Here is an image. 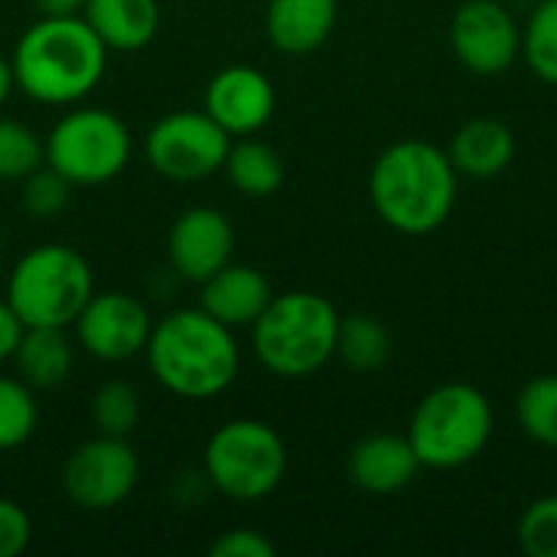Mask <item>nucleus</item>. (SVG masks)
I'll list each match as a JSON object with an SVG mask.
<instances>
[{"instance_id":"obj_1","label":"nucleus","mask_w":557,"mask_h":557,"mask_svg":"<svg viewBox=\"0 0 557 557\" xmlns=\"http://www.w3.org/2000/svg\"><path fill=\"white\" fill-rule=\"evenodd\" d=\"M10 65L26 98L65 108L98 88L108 69V46L85 16H39L16 39Z\"/></svg>"},{"instance_id":"obj_2","label":"nucleus","mask_w":557,"mask_h":557,"mask_svg":"<svg viewBox=\"0 0 557 557\" xmlns=\"http://www.w3.org/2000/svg\"><path fill=\"white\" fill-rule=\"evenodd\" d=\"M144 356L153 379L186 401H206L228 392L242 369L235 330L202 307H183L157 320Z\"/></svg>"},{"instance_id":"obj_3","label":"nucleus","mask_w":557,"mask_h":557,"mask_svg":"<svg viewBox=\"0 0 557 557\" xmlns=\"http://www.w3.org/2000/svg\"><path fill=\"white\" fill-rule=\"evenodd\" d=\"M457 170L447 150L408 137L379 153L369 173V199L379 219L401 235L437 232L457 206Z\"/></svg>"},{"instance_id":"obj_4","label":"nucleus","mask_w":557,"mask_h":557,"mask_svg":"<svg viewBox=\"0 0 557 557\" xmlns=\"http://www.w3.org/2000/svg\"><path fill=\"white\" fill-rule=\"evenodd\" d=\"M339 313L313 290L274 294L251 323V349L277 379H307L336 356Z\"/></svg>"},{"instance_id":"obj_5","label":"nucleus","mask_w":557,"mask_h":557,"mask_svg":"<svg viewBox=\"0 0 557 557\" xmlns=\"http://www.w3.org/2000/svg\"><path fill=\"white\" fill-rule=\"evenodd\" d=\"M496 428L490 398L467 382H447L428 392L408 424V441L431 470H457L473 463Z\"/></svg>"},{"instance_id":"obj_6","label":"nucleus","mask_w":557,"mask_h":557,"mask_svg":"<svg viewBox=\"0 0 557 557\" xmlns=\"http://www.w3.org/2000/svg\"><path fill=\"white\" fill-rule=\"evenodd\" d=\"M91 294V264L69 245L29 248L7 277V300L23 326L69 330Z\"/></svg>"},{"instance_id":"obj_7","label":"nucleus","mask_w":557,"mask_h":557,"mask_svg":"<svg viewBox=\"0 0 557 557\" xmlns=\"http://www.w3.org/2000/svg\"><path fill=\"white\" fill-rule=\"evenodd\" d=\"M202 470L212 490L235 503L271 496L287 473V447L281 434L255 418H235L212 431L202 450Z\"/></svg>"},{"instance_id":"obj_8","label":"nucleus","mask_w":557,"mask_h":557,"mask_svg":"<svg viewBox=\"0 0 557 557\" xmlns=\"http://www.w3.org/2000/svg\"><path fill=\"white\" fill-rule=\"evenodd\" d=\"M46 163L72 186H101L131 163V131L104 108H72L46 134Z\"/></svg>"},{"instance_id":"obj_9","label":"nucleus","mask_w":557,"mask_h":557,"mask_svg":"<svg viewBox=\"0 0 557 557\" xmlns=\"http://www.w3.org/2000/svg\"><path fill=\"white\" fill-rule=\"evenodd\" d=\"M232 137L206 111H170L144 137L153 173L173 183H196L222 170Z\"/></svg>"},{"instance_id":"obj_10","label":"nucleus","mask_w":557,"mask_h":557,"mask_svg":"<svg viewBox=\"0 0 557 557\" xmlns=\"http://www.w3.org/2000/svg\"><path fill=\"white\" fill-rule=\"evenodd\" d=\"M140 463L127 437L98 434L78 444L62 467V490L72 506L82 512L117 509L137 486Z\"/></svg>"},{"instance_id":"obj_11","label":"nucleus","mask_w":557,"mask_h":557,"mask_svg":"<svg viewBox=\"0 0 557 557\" xmlns=\"http://www.w3.org/2000/svg\"><path fill=\"white\" fill-rule=\"evenodd\" d=\"M450 49L476 75H503L522 55V29L499 0H467L450 20Z\"/></svg>"},{"instance_id":"obj_12","label":"nucleus","mask_w":557,"mask_h":557,"mask_svg":"<svg viewBox=\"0 0 557 557\" xmlns=\"http://www.w3.org/2000/svg\"><path fill=\"white\" fill-rule=\"evenodd\" d=\"M78 346L98 362H127L147 349L153 320L147 307L124 290H95L75 317Z\"/></svg>"},{"instance_id":"obj_13","label":"nucleus","mask_w":557,"mask_h":557,"mask_svg":"<svg viewBox=\"0 0 557 557\" xmlns=\"http://www.w3.org/2000/svg\"><path fill=\"white\" fill-rule=\"evenodd\" d=\"M277 95L271 78L255 65H225L219 69L202 95V111L228 134L251 137L274 117Z\"/></svg>"},{"instance_id":"obj_14","label":"nucleus","mask_w":557,"mask_h":557,"mask_svg":"<svg viewBox=\"0 0 557 557\" xmlns=\"http://www.w3.org/2000/svg\"><path fill=\"white\" fill-rule=\"evenodd\" d=\"M166 258L183 281H209L235 258V228L228 215L212 206L180 212L166 235Z\"/></svg>"},{"instance_id":"obj_15","label":"nucleus","mask_w":557,"mask_h":557,"mask_svg":"<svg viewBox=\"0 0 557 557\" xmlns=\"http://www.w3.org/2000/svg\"><path fill=\"white\" fill-rule=\"evenodd\" d=\"M421 460L408 441V434H369L362 437L349 457L346 473L356 490L372 496H392L414 483Z\"/></svg>"},{"instance_id":"obj_16","label":"nucleus","mask_w":557,"mask_h":557,"mask_svg":"<svg viewBox=\"0 0 557 557\" xmlns=\"http://www.w3.org/2000/svg\"><path fill=\"white\" fill-rule=\"evenodd\" d=\"M271 300H274L271 281L251 264L228 261L222 271H215L209 281L199 284V307L219 323H225L228 330L251 326L268 310Z\"/></svg>"},{"instance_id":"obj_17","label":"nucleus","mask_w":557,"mask_h":557,"mask_svg":"<svg viewBox=\"0 0 557 557\" xmlns=\"http://www.w3.org/2000/svg\"><path fill=\"white\" fill-rule=\"evenodd\" d=\"M336 16L339 0H268L264 33L274 49L307 55L333 36Z\"/></svg>"},{"instance_id":"obj_18","label":"nucleus","mask_w":557,"mask_h":557,"mask_svg":"<svg viewBox=\"0 0 557 557\" xmlns=\"http://www.w3.org/2000/svg\"><path fill=\"white\" fill-rule=\"evenodd\" d=\"M447 157L460 176L490 180V176H499L503 170H509V163L516 157V137H512L509 124H503L496 117H473L450 137Z\"/></svg>"},{"instance_id":"obj_19","label":"nucleus","mask_w":557,"mask_h":557,"mask_svg":"<svg viewBox=\"0 0 557 557\" xmlns=\"http://www.w3.org/2000/svg\"><path fill=\"white\" fill-rule=\"evenodd\" d=\"M82 16L114 52H137L150 46L160 29L157 0H85Z\"/></svg>"},{"instance_id":"obj_20","label":"nucleus","mask_w":557,"mask_h":557,"mask_svg":"<svg viewBox=\"0 0 557 557\" xmlns=\"http://www.w3.org/2000/svg\"><path fill=\"white\" fill-rule=\"evenodd\" d=\"M10 362L29 388H59L72 375L75 349L62 326H26Z\"/></svg>"},{"instance_id":"obj_21","label":"nucleus","mask_w":557,"mask_h":557,"mask_svg":"<svg viewBox=\"0 0 557 557\" xmlns=\"http://www.w3.org/2000/svg\"><path fill=\"white\" fill-rule=\"evenodd\" d=\"M222 173L248 199H268L284 186V160H281V153L271 144L258 140L255 134L232 140L228 157L222 163Z\"/></svg>"},{"instance_id":"obj_22","label":"nucleus","mask_w":557,"mask_h":557,"mask_svg":"<svg viewBox=\"0 0 557 557\" xmlns=\"http://www.w3.org/2000/svg\"><path fill=\"white\" fill-rule=\"evenodd\" d=\"M336 356L356 369V372H375L392 356V333L388 326L372 313H352L339 317L336 333Z\"/></svg>"},{"instance_id":"obj_23","label":"nucleus","mask_w":557,"mask_h":557,"mask_svg":"<svg viewBox=\"0 0 557 557\" xmlns=\"http://www.w3.org/2000/svg\"><path fill=\"white\" fill-rule=\"evenodd\" d=\"M516 418L529 441L557 450V375H539L519 392Z\"/></svg>"},{"instance_id":"obj_24","label":"nucleus","mask_w":557,"mask_h":557,"mask_svg":"<svg viewBox=\"0 0 557 557\" xmlns=\"http://www.w3.org/2000/svg\"><path fill=\"white\" fill-rule=\"evenodd\" d=\"M91 424L108 437H131L140 421V395L131 382L111 379L101 382L91 395Z\"/></svg>"},{"instance_id":"obj_25","label":"nucleus","mask_w":557,"mask_h":557,"mask_svg":"<svg viewBox=\"0 0 557 557\" xmlns=\"http://www.w3.org/2000/svg\"><path fill=\"white\" fill-rule=\"evenodd\" d=\"M39 424V405L23 379L0 375V454L23 447Z\"/></svg>"},{"instance_id":"obj_26","label":"nucleus","mask_w":557,"mask_h":557,"mask_svg":"<svg viewBox=\"0 0 557 557\" xmlns=\"http://www.w3.org/2000/svg\"><path fill=\"white\" fill-rule=\"evenodd\" d=\"M46 163V137L16 117H0V180L20 183Z\"/></svg>"},{"instance_id":"obj_27","label":"nucleus","mask_w":557,"mask_h":557,"mask_svg":"<svg viewBox=\"0 0 557 557\" xmlns=\"http://www.w3.org/2000/svg\"><path fill=\"white\" fill-rule=\"evenodd\" d=\"M522 55L542 82L557 85V0H542L529 16L522 29Z\"/></svg>"},{"instance_id":"obj_28","label":"nucleus","mask_w":557,"mask_h":557,"mask_svg":"<svg viewBox=\"0 0 557 557\" xmlns=\"http://www.w3.org/2000/svg\"><path fill=\"white\" fill-rule=\"evenodd\" d=\"M20 183H23L20 202L33 219H55L72 199V183L59 170H52L49 163H42L39 170H33Z\"/></svg>"},{"instance_id":"obj_29","label":"nucleus","mask_w":557,"mask_h":557,"mask_svg":"<svg viewBox=\"0 0 557 557\" xmlns=\"http://www.w3.org/2000/svg\"><path fill=\"white\" fill-rule=\"evenodd\" d=\"M519 548L529 557H557V496L535 499L519 519Z\"/></svg>"},{"instance_id":"obj_30","label":"nucleus","mask_w":557,"mask_h":557,"mask_svg":"<svg viewBox=\"0 0 557 557\" xmlns=\"http://www.w3.org/2000/svg\"><path fill=\"white\" fill-rule=\"evenodd\" d=\"M212 557H274L277 545L255 529H228L222 532L212 545H209Z\"/></svg>"},{"instance_id":"obj_31","label":"nucleus","mask_w":557,"mask_h":557,"mask_svg":"<svg viewBox=\"0 0 557 557\" xmlns=\"http://www.w3.org/2000/svg\"><path fill=\"white\" fill-rule=\"evenodd\" d=\"M33 539V519L13 499L0 496V557H16L26 552Z\"/></svg>"},{"instance_id":"obj_32","label":"nucleus","mask_w":557,"mask_h":557,"mask_svg":"<svg viewBox=\"0 0 557 557\" xmlns=\"http://www.w3.org/2000/svg\"><path fill=\"white\" fill-rule=\"evenodd\" d=\"M23 320L16 317V310L10 307L7 297H0V362H10L16 346H20V336H23Z\"/></svg>"},{"instance_id":"obj_33","label":"nucleus","mask_w":557,"mask_h":557,"mask_svg":"<svg viewBox=\"0 0 557 557\" xmlns=\"http://www.w3.org/2000/svg\"><path fill=\"white\" fill-rule=\"evenodd\" d=\"M39 16H82L85 0H33Z\"/></svg>"},{"instance_id":"obj_34","label":"nucleus","mask_w":557,"mask_h":557,"mask_svg":"<svg viewBox=\"0 0 557 557\" xmlns=\"http://www.w3.org/2000/svg\"><path fill=\"white\" fill-rule=\"evenodd\" d=\"M13 88H16V78H13V65H10V59H7V55H0V108H3L7 101H10Z\"/></svg>"}]
</instances>
